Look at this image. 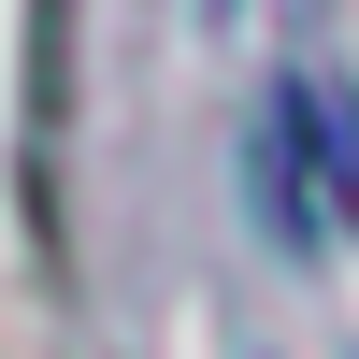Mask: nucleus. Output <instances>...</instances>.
I'll list each match as a JSON object with an SVG mask.
<instances>
[{"label":"nucleus","instance_id":"nucleus-1","mask_svg":"<svg viewBox=\"0 0 359 359\" xmlns=\"http://www.w3.org/2000/svg\"><path fill=\"white\" fill-rule=\"evenodd\" d=\"M287 144L316 158V187H331V230L359 216V115L331 101V86H287Z\"/></svg>","mask_w":359,"mask_h":359}]
</instances>
